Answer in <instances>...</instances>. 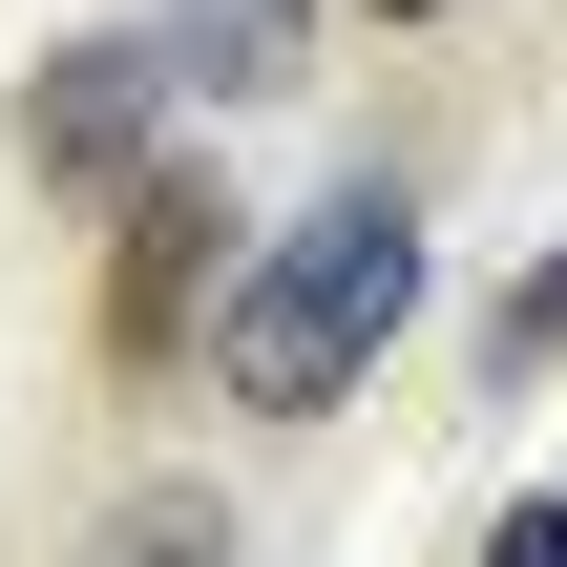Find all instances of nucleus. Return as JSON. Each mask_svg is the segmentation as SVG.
Here are the masks:
<instances>
[{
	"label": "nucleus",
	"mask_w": 567,
	"mask_h": 567,
	"mask_svg": "<svg viewBox=\"0 0 567 567\" xmlns=\"http://www.w3.org/2000/svg\"><path fill=\"white\" fill-rule=\"evenodd\" d=\"M421 316V189H316L252 274H231V316H210V379L252 400V421H337L358 400V358Z\"/></svg>",
	"instance_id": "1"
},
{
	"label": "nucleus",
	"mask_w": 567,
	"mask_h": 567,
	"mask_svg": "<svg viewBox=\"0 0 567 567\" xmlns=\"http://www.w3.org/2000/svg\"><path fill=\"white\" fill-rule=\"evenodd\" d=\"M231 189L210 168H126L105 189V379H168L189 358V316H231Z\"/></svg>",
	"instance_id": "2"
},
{
	"label": "nucleus",
	"mask_w": 567,
	"mask_h": 567,
	"mask_svg": "<svg viewBox=\"0 0 567 567\" xmlns=\"http://www.w3.org/2000/svg\"><path fill=\"white\" fill-rule=\"evenodd\" d=\"M147 126H168V42H126V21H105V42H63V63L21 84V168H42V189H84V210L147 168Z\"/></svg>",
	"instance_id": "3"
},
{
	"label": "nucleus",
	"mask_w": 567,
	"mask_h": 567,
	"mask_svg": "<svg viewBox=\"0 0 567 567\" xmlns=\"http://www.w3.org/2000/svg\"><path fill=\"white\" fill-rule=\"evenodd\" d=\"M168 84H210V105H295V84H316V0H168Z\"/></svg>",
	"instance_id": "4"
},
{
	"label": "nucleus",
	"mask_w": 567,
	"mask_h": 567,
	"mask_svg": "<svg viewBox=\"0 0 567 567\" xmlns=\"http://www.w3.org/2000/svg\"><path fill=\"white\" fill-rule=\"evenodd\" d=\"M105 567H231V505H210V484H147V505L105 526Z\"/></svg>",
	"instance_id": "5"
},
{
	"label": "nucleus",
	"mask_w": 567,
	"mask_h": 567,
	"mask_svg": "<svg viewBox=\"0 0 567 567\" xmlns=\"http://www.w3.org/2000/svg\"><path fill=\"white\" fill-rule=\"evenodd\" d=\"M547 358H567V252L505 274V316H484V379H547Z\"/></svg>",
	"instance_id": "6"
},
{
	"label": "nucleus",
	"mask_w": 567,
	"mask_h": 567,
	"mask_svg": "<svg viewBox=\"0 0 567 567\" xmlns=\"http://www.w3.org/2000/svg\"><path fill=\"white\" fill-rule=\"evenodd\" d=\"M484 567H567V505H505V526H484Z\"/></svg>",
	"instance_id": "7"
},
{
	"label": "nucleus",
	"mask_w": 567,
	"mask_h": 567,
	"mask_svg": "<svg viewBox=\"0 0 567 567\" xmlns=\"http://www.w3.org/2000/svg\"><path fill=\"white\" fill-rule=\"evenodd\" d=\"M379 21H442V0H379Z\"/></svg>",
	"instance_id": "8"
}]
</instances>
